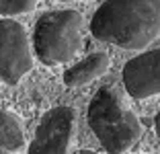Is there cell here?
<instances>
[{
  "label": "cell",
  "mask_w": 160,
  "mask_h": 154,
  "mask_svg": "<svg viewBox=\"0 0 160 154\" xmlns=\"http://www.w3.org/2000/svg\"><path fill=\"white\" fill-rule=\"evenodd\" d=\"M94 39L144 49L160 35V0H105L90 21Z\"/></svg>",
  "instance_id": "cell-1"
},
{
  "label": "cell",
  "mask_w": 160,
  "mask_h": 154,
  "mask_svg": "<svg viewBox=\"0 0 160 154\" xmlns=\"http://www.w3.org/2000/svg\"><path fill=\"white\" fill-rule=\"evenodd\" d=\"M88 126L109 154H123L142 138L138 115L127 105L123 90L117 86H101L90 99Z\"/></svg>",
  "instance_id": "cell-2"
},
{
  "label": "cell",
  "mask_w": 160,
  "mask_h": 154,
  "mask_svg": "<svg viewBox=\"0 0 160 154\" xmlns=\"http://www.w3.org/2000/svg\"><path fill=\"white\" fill-rule=\"evenodd\" d=\"M82 45V14L78 10H52L35 25L33 51L45 66L72 60Z\"/></svg>",
  "instance_id": "cell-3"
},
{
  "label": "cell",
  "mask_w": 160,
  "mask_h": 154,
  "mask_svg": "<svg viewBox=\"0 0 160 154\" xmlns=\"http://www.w3.org/2000/svg\"><path fill=\"white\" fill-rule=\"evenodd\" d=\"M33 68V49L21 23L12 19L0 21V80L19 84Z\"/></svg>",
  "instance_id": "cell-4"
},
{
  "label": "cell",
  "mask_w": 160,
  "mask_h": 154,
  "mask_svg": "<svg viewBox=\"0 0 160 154\" xmlns=\"http://www.w3.org/2000/svg\"><path fill=\"white\" fill-rule=\"evenodd\" d=\"M76 131V113L72 107L49 109L41 117L35 138L27 154H70L72 138Z\"/></svg>",
  "instance_id": "cell-5"
},
{
  "label": "cell",
  "mask_w": 160,
  "mask_h": 154,
  "mask_svg": "<svg viewBox=\"0 0 160 154\" xmlns=\"http://www.w3.org/2000/svg\"><path fill=\"white\" fill-rule=\"evenodd\" d=\"M123 84L133 99L160 95V49L144 51L123 66Z\"/></svg>",
  "instance_id": "cell-6"
},
{
  "label": "cell",
  "mask_w": 160,
  "mask_h": 154,
  "mask_svg": "<svg viewBox=\"0 0 160 154\" xmlns=\"http://www.w3.org/2000/svg\"><path fill=\"white\" fill-rule=\"evenodd\" d=\"M111 66V58L105 54V51H97V54H90L86 56L82 62L74 64L72 68H68L64 72V84L70 86V89H80L84 84L92 82L94 78L103 76Z\"/></svg>",
  "instance_id": "cell-7"
},
{
  "label": "cell",
  "mask_w": 160,
  "mask_h": 154,
  "mask_svg": "<svg viewBox=\"0 0 160 154\" xmlns=\"http://www.w3.org/2000/svg\"><path fill=\"white\" fill-rule=\"evenodd\" d=\"M0 148L19 152L25 148V130L23 123L12 111L0 109Z\"/></svg>",
  "instance_id": "cell-8"
},
{
  "label": "cell",
  "mask_w": 160,
  "mask_h": 154,
  "mask_svg": "<svg viewBox=\"0 0 160 154\" xmlns=\"http://www.w3.org/2000/svg\"><path fill=\"white\" fill-rule=\"evenodd\" d=\"M39 0H0V14L14 17V14H25L37 6Z\"/></svg>",
  "instance_id": "cell-9"
},
{
  "label": "cell",
  "mask_w": 160,
  "mask_h": 154,
  "mask_svg": "<svg viewBox=\"0 0 160 154\" xmlns=\"http://www.w3.org/2000/svg\"><path fill=\"white\" fill-rule=\"evenodd\" d=\"M154 130H156V136L160 138V111L156 113V117H154Z\"/></svg>",
  "instance_id": "cell-10"
},
{
  "label": "cell",
  "mask_w": 160,
  "mask_h": 154,
  "mask_svg": "<svg viewBox=\"0 0 160 154\" xmlns=\"http://www.w3.org/2000/svg\"><path fill=\"white\" fill-rule=\"evenodd\" d=\"M78 154H97V152H92V150H80Z\"/></svg>",
  "instance_id": "cell-11"
},
{
  "label": "cell",
  "mask_w": 160,
  "mask_h": 154,
  "mask_svg": "<svg viewBox=\"0 0 160 154\" xmlns=\"http://www.w3.org/2000/svg\"><path fill=\"white\" fill-rule=\"evenodd\" d=\"M60 2H72V0H60Z\"/></svg>",
  "instance_id": "cell-12"
}]
</instances>
